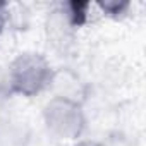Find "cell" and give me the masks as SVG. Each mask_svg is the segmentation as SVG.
I'll use <instances>...</instances> for the list:
<instances>
[{
  "instance_id": "cell-1",
  "label": "cell",
  "mask_w": 146,
  "mask_h": 146,
  "mask_svg": "<svg viewBox=\"0 0 146 146\" xmlns=\"http://www.w3.org/2000/svg\"><path fill=\"white\" fill-rule=\"evenodd\" d=\"M53 72L46 58L38 53L19 55L9 69V83L23 96H35L52 84Z\"/></svg>"
},
{
  "instance_id": "cell-2",
  "label": "cell",
  "mask_w": 146,
  "mask_h": 146,
  "mask_svg": "<svg viewBox=\"0 0 146 146\" xmlns=\"http://www.w3.org/2000/svg\"><path fill=\"white\" fill-rule=\"evenodd\" d=\"M43 119L48 131L60 139H78L86 125L81 105L64 96L53 98L46 103Z\"/></svg>"
},
{
  "instance_id": "cell-3",
  "label": "cell",
  "mask_w": 146,
  "mask_h": 146,
  "mask_svg": "<svg viewBox=\"0 0 146 146\" xmlns=\"http://www.w3.org/2000/svg\"><path fill=\"white\" fill-rule=\"evenodd\" d=\"M127 2H117V0H110V2H102L100 7L107 12V14H122L127 9Z\"/></svg>"
},
{
  "instance_id": "cell-4",
  "label": "cell",
  "mask_w": 146,
  "mask_h": 146,
  "mask_svg": "<svg viewBox=\"0 0 146 146\" xmlns=\"http://www.w3.org/2000/svg\"><path fill=\"white\" fill-rule=\"evenodd\" d=\"M5 21H7V11H5L4 4H0V33H2V29L5 26Z\"/></svg>"
},
{
  "instance_id": "cell-5",
  "label": "cell",
  "mask_w": 146,
  "mask_h": 146,
  "mask_svg": "<svg viewBox=\"0 0 146 146\" xmlns=\"http://www.w3.org/2000/svg\"><path fill=\"white\" fill-rule=\"evenodd\" d=\"M76 146H102V144L100 143H95V141H81Z\"/></svg>"
}]
</instances>
